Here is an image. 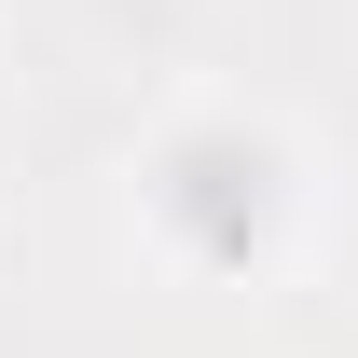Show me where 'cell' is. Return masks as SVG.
Listing matches in <instances>:
<instances>
[{
  "instance_id": "6da1fadb",
  "label": "cell",
  "mask_w": 358,
  "mask_h": 358,
  "mask_svg": "<svg viewBox=\"0 0 358 358\" xmlns=\"http://www.w3.org/2000/svg\"><path fill=\"white\" fill-rule=\"evenodd\" d=\"M152 207H166V234L193 262H248L275 234V152L248 124H193L166 166H152Z\"/></svg>"
}]
</instances>
